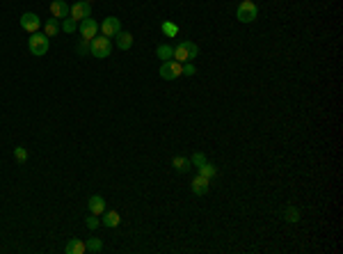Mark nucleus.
<instances>
[{
  "mask_svg": "<svg viewBox=\"0 0 343 254\" xmlns=\"http://www.w3.org/2000/svg\"><path fill=\"white\" fill-rule=\"evenodd\" d=\"M51 14L55 19H67L69 16V5L64 0H53L51 2Z\"/></svg>",
  "mask_w": 343,
  "mask_h": 254,
  "instance_id": "9d476101",
  "label": "nucleus"
},
{
  "mask_svg": "<svg viewBox=\"0 0 343 254\" xmlns=\"http://www.w3.org/2000/svg\"><path fill=\"white\" fill-rule=\"evenodd\" d=\"M298 217H300L298 209H288V211H286V220H288V222H298Z\"/></svg>",
  "mask_w": 343,
  "mask_h": 254,
  "instance_id": "a878e982",
  "label": "nucleus"
},
{
  "mask_svg": "<svg viewBox=\"0 0 343 254\" xmlns=\"http://www.w3.org/2000/svg\"><path fill=\"white\" fill-rule=\"evenodd\" d=\"M69 16H71L74 21H82V19H90V16H92L90 2H85V0L76 2L74 7H69Z\"/></svg>",
  "mask_w": 343,
  "mask_h": 254,
  "instance_id": "0eeeda50",
  "label": "nucleus"
},
{
  "mask_svg": "<svg viewBox=\"0 0 343 254\" xmlns=\"http://www.w3.org/2000/svg\"><path fill=\"white\" fill-rule=\"evenodd\" d=\"M28 48H30L32 55L41 58L48 51V37H46L44 32H32V37L28 39Z\"/></svg>",
  "mask_w": 343,
  "mask_h": 254,
  "instance_id": "7ed1b4c3",
  "label": "nucleus"
},
{
  "mask_svg": "<svg viewBox=\"0 0 343 254\" xmlns=\"http://www.w3.org/2000/svg\"><path fill=\"white\" fill-rule=\"evenodd\" d=\"M62 30L67 32V35H74V32L78 30V25H76L74 19H64V23H62Z\"/></svg>",
  "mask_w": 343,
  "mask_h": 254,
  "instance_id": "4be33fe9",
  "label": "nucleus"
},
{
  "mask_svg": "<svg viewBox=\"0 0 343 254\" xmlns=\"http://www.w3.org/2000/svg\"><path fill=\"white\" fill-rule=\"evenodd\" d=\"M172 165H174L176 172H188V170H190V160L183 156H174L172 158Z\"/></svg>",
  "mask_w": 343,
  "mask_h": 254,
  "instance_id": "a211bd4d",
  "label": "nucleus"
},
{
  "mask_svg": "<svg viewBox=\"0 0 343 254\" xmlns=\"http://www.w3.org/2000/svg\"><path fill=\"white\" fill-rule=\"evenodd\" d=\"M60 32V23H57V19L53 16V19H48V21L44 23V35L46 37H55Z\"/></svg>",
  "mask_w": 343,
  "mask_h": 254,
  "instance_id": "dca6fc26",
  "label": "nucleus"
},
{
  "mask_svg": "<svg viewBox=\"0 0 343 254\" xmlns=\"http://www.w3.org/2000/svg\"><path fill=\"white\" fill-rule=\"evenodd\" d=\"M78 30H80L82 39H87V41H92V37H96V32H98V23L94 21V19H82L80 25H78Z\"/></svg>",
  "mask_w": 343,
  "mask_h": 254,
  "instance_id": "6e6552de",
  "label": "nucleus"
},
{
  "mask_svg": "<svg viewBox=\"0 0 343 254\" xmlns=\"http://www.w3.org/2000/svg\"><path fill=\"white\" fill-rule=\"evenodd\" d=\"M14 158L19 160V163H25V160H28V151H25V147H16V149H14Z\"/></svg>",
  "mask_w": 343,
  "mask_h": 254,
  "instance_id": "b1692460",
  "label": "nucleus"
},
{
  "mask_svg": "<svg viewBox=\"0 0 343 254\" xmlns=\"http://www.w3.org/2000/svg\"><path fill=\"white\" fill-rule=\"evenodd\" d=\"M85 2H92V0H85Z\"/></svg>",
  "mask_w": 343,
  "mask_h": 254,
  "instance_id": "c85d7f7f",
  "label": "nucleus"
},
{
  "mask_svg": "<svg viewBox=\"0 0 343 254\" xmlns=\"http://www.w3.org/2000/svg\"><path fill=\"white\" fill-rule=\"evenodd\" d=\"M199 174H202V176H206V179H213V176L217 174V170H215V165L206 163V165H202V167H199Z\"/></svg>",
  "mask_w": 343,
  "mask_h": 254,
  "instance_id": "6ab92c4d",
  "label": "nucleus"
},
{
  "mask_svg": "<svg viewBox=\"0 0 343 254\" xmlns=\"http://www.w3.org/2000/svg\"><path fill=\"white\" fill-rule=\"evenodd\" d=\"M85 247H87V252H101V250H103V243L98 238H90L85 243Z\"/></svg>",
  "mask_w": 343,
  "mask_h": 254,
  "instance_id": "aec40b11",
  "label": "nucleus"
},
{
  "mask_svg": "<svg viewBox=\"0 0 343 254\" xmlns=\"http://www.w3.org/2000/svg\"><path fill=\"white\" fill-rule=\"evenodd\" d=\"M114 37H117V46H119L121 51H128V48L133 46V35H131V32H121L119 30Z\"/></svg>",
  "mask_w": 343,
  "mask_h": 254,
  "instance_id": "4468645a",
  "label": "nucleus"
},
{
  "mask_svg": "<svg viewBox=\"0 0 343 254\" xmlns=\"http://www.w3.org/2000/svg\"><path fill=\"white\" fill-rule=\"evenodd\" d=\"M181 71H183V64L181 62H176V60H167V62H163L160 64V78L163 80H174V78H179L181 76Z\"/></svg>",
  "mask_w": 343,
  "mask_h": 254,
  "instance_id": "39448f33",
  "label": "nucleus"
},
{
  "mask_svg": "<svg viewBox=\"0 0 343 254\" xmlns=\"http://www.w3.org/2000/svg\"><path fill=\"white\" fill-rule=\"evenodd\" d=\"M92 44V55L94 58H98V60H105V58H110V53H112V44H110V39L105 37H94L90 41Z\"/></svg>",
  "mask_w": 343,
  "mask_h": 254,
  "instance_id": "f03ea898",
  "label": "nucleus"
},
{
  "mask_svg": "<svg viewBox=\"0 0 343 254\" xmlns=\"http://www.w3.org/2000/svg\"><path fill=\"white\" fill-rule=\"evenodd\" d=\"M156 55L160 58L163 62H167V60H174V48L172 46H167V44H160L156 48Z\"/></svg>",
  "mask_w": 343,
  "mask_h": 254,
  "instance_id": "f3484780",
  "label": "nucleus"
},
{
  "mask_svg": "<svg viewBox=\"0 0 343 254\" xmlns=\"http://www.w3.org/2000/svg\"><path fill=\"white\" fill-rule=\"evenodd\" d=\"M209 183L210 179H206V176H202V174H197L192 179V193L194 195H206L209 193Z\"/></svg>",
  "mask_w": 343,
  "mask_h": 254,
  "instance_id": "9b49d317",
  "label": "nucleus"
},
{
  "mask_svg": "<svg viewBox=\"0 0 343 254\" xmlns=\"http://www.w3.org/2000/svg\"><path fill=\"white\" fill-rule=\"evenodd\" d=\"M78 53H80V55H85V53H92V44L87 41V39H82V44L78 46Z\"/></svg>",
  "mask_w": 343,
  "mask_h": 254,
  "instance_id": "bb28decb",
  "label": "nucleus"
},
{
  "mask_svg": "<svg viewBox=\"0 0 343 254\" xmlns=\"http://www.w3.org/2000/svg\"><path fill=\"white\" fill-rule=\"evenodd\" d=\"M121 217L117 211H103V224L108 227V229H114V227H119Z\"/></svg>",
  "mask_w": 343,
  "mask_h": 254,
  "instance_id": "f8f14e48",
  "label": "nucleus"
},
{
  "mask_svg": "<svg viewBox=\"0 0 343 254\" xmlns=\"http://www.w3.org/2000/svg\"><path fill=\"white\" fill-rule=\"evenodd\" d=\"M64 250H67V254H85V252H87V247H85V243H82V240H78V238L69 240Z\"/></svg>",
  "mask_w": 343,
  "mask_h": 254,
  "instance_id": "2eb2a0df",
  "label": "nucleus"
},
{
  "mask_svg": "<svg viewBox=\"0 0 343 254\" xmlns=\"http://www.w3.org/2000/svg\"><path fill=\"white\" fill-rule=\"evenodd\" d=\"M21 28L25 32H39V28H41V19H39L35 12H25V14L21 16Z\"/></svg>",
  "mask_w": 343,
  "mask_h": 254,
  "instance_id": "423d86ee",
  "label": "nucleus"
},
{
  "mask_svg": "<svg viewBox=\"0 0 343 254\" xmlns=\"http://www.w3.org/2000/svg\"><path fill=\"white\" fill-rule=\"evenodd\" d=\"M163 32L167 35V37H176L179 35V28H176V23H163Z\"/></svg>",
  "mask_w": 343,
  "mask_h": 254,
  "instance_id": "412c9836",
  "label": "nucleus"
},
{
  "mask_svg": "<svg viewBox=\"0 0 343 254\" xmlns=\"http://www.w3.org/2000/svg\"><path fill=\"white\" fill-rule=\"evenodd\" d=\"M90 211L94 213V215H101L105 211V199L101 197V195H94V197H90Z\"/></svg>",
  "mask_w": 343,
  "mask_h": 254,
  "instance_id": "ddd939ff",
  "label": "nucleus"
},
{
  "mask_svg": "<svg viewBox=\"0 0 343 254\" xmlns=\"http://www.w3.org/2000/svg\"><path fill=\"white\" fill-rule=\"evenodd\" d=\"M256 14H259V9H256V2H254V0H243L238 5V12H236L240 23H252L254 19H256Z\"/></svg>",
  "mask_w": 343,
  "mask_h": 254,
  "instance_id": "20e7f679",
  "label": "nucleus"
},
{
  "mask_svg": "<svg viewBox=\"0 0 343 254\" xmlns=\"http://www.w3.org/2000/svg\"><path fill=\"white\" fill-rule=\"evenodd\" d=\"M98 28L103 30L105 37H114V35L121 30V23H119V19H117V16H108V19H105V21L101 23Z\"/></svg>",
  "mask_w": 343,
  "mask_h": 254,
  "instance_id": "1a4fd4ad",
  "label": "nucleus"
},
{
  "mask_svg": "<svg viewBox=\"0 0 343 254\" xmlns=\"http://www.w3.org/2000/svg\"><path fill=\"white\" fill-rule=\"evenodd\" d=\"M183 76H194L197 74V69H194L192 62H183V71H181Z\"/></svg>",
  "mask_w": 343,
  "mask_h": 254,
  "instance_id": "393cba45",
  "label": "nucleus"
},
{
  "mask_svg": "<svg viewBox=\"0 0 343 254\" xmlns=\"http://www.w3.org/2000/svg\"><path fill=\"white\" fill-rule=\"evenodd\" d=\"M85 224H87L90 229H96V227H98V217L94 215V213H92V215L87 217V220H85Z\"/></svg>",
  "mask_w": 343,
  "mask_h": 254,
  "instance_id": "cd10ccee",
  "label": "nucleus"
},
{
  "mask_svg": "<svg viewBox=\"0 0 343 254\" xmlns=\"http://www.w3.org/2000/svg\"><path fill=\"white\" fill-rule=\"evenodd\" d=\"M199 55V46L192 44V41H183V44H179L176 48H174V60L176 62H192L194 58Z\"/></svg>",
  "mask_w": 343,
  "mask_h": 254,
  "instance_id": "f257e3e1",
  "label": "nucleus"
},
{
  "mask_svg": "<svg viewBox=\"0 0 343 254\" xmlns=\"http://www.w3.org/2000/svg\"><path fill=\"white\" fill-rule=\"evenodd\" d=\"M190 163H192L194 167L199 170V167H202V165H206V163H209V160H206V156H204V154H194V156L190 158Z\"/></svg>",
  "mask_w": 343,
  "mask_h": 254,
  "instance_id": "5701e85b",
  "label": "nucleus"
}]
</instances>
